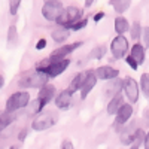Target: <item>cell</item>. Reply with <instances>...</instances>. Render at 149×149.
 Wrapping results in <instances>:
<instances>
[{"instance_id":"obj_8","label":"cell","mask_w":149,"mask_h":149,"mask_svg":"<svg viewBox=\"0 0 149 149\" xmlns=\"http://www.w3.org/2000/svg\"><path fill=\"white\" fill-rule=\"evenodd\" d=\"M63 3L60 0H46L42 6V15L46 21H51V22H55L58 19V17L61 15L63 12Z\"/></svg>"},{"instance_id":"obj_39","label":"cell","mask_w":149,"mask_h":149,"mask_svg":"<svg viewBox=\"0 0 149 149\" xmlns=\"http://www.w3.org/2000/svg\"><path fill=\"white\" fill-rule=\"evenodd\" d=\"M3 85H5V78L2 76V74H0V90L3 88Z\"/></svg>"},{"instance_id":"obj_37","label":"cell","mask_w":149,"mask_h":149,"mask_svg":"<svg viewBox=\"0 0 149 149\" xmlns=\"http://www.w3.org/2000/svg\"><path fill=\"white\" fill-rule=\"evenodd\" d=\"M143 146H145V149H149V130H148V133H146V136H145Z\"/></svg>"},{"instance_id":"obj_24","label":"cell","mask_w":149,"mask_h":149,"mask_svg":"<svg viewBox=\"0 0 149 149\" xmlns=\"http://www.w3.org/2000/svg\"><path fill=\"white\" fill-rule=\"evenodd\" d=\"M128 31H130V36H131L133 40L140 39V36H142V26H140V22L134 21L133 24H130V30Z\"/></svg>"},{"instance_id":"obj_4","label":"cell","mask_w":149,"mask_h":149,"mask_svg":"<svg viewBox=\"0 0 149 149\" xmlns=\"http://www.w3.org/2000/svg\"><path fill=\"white\" fill-rule=\"evenodd\" d=\"M84 18V10L76 8V6H67L63 9V12H61V15L58 17V19L55 21L58 26L61 27H67L70 30V27L73 26V24H76L79 19Z\"/></svg>"},{"instance_id":"obj_15","label":"cell","mask_w":149,"mask_h":149,"mask_svg":"<svg viewBox=\"0 0 149 149\" xmlns=\"http://www.w3.org/2000/svg\"><path fill=\"white\" fill-rule=\"evenodd\" d=\"M130 55H131L136 61H137L139 66H142L143 61H145V58H146V48H145L142 43L136 42V43L131 46V49H130Z\"/></svg>"},{"instance_id":"obj_36","label":"cell","mask_w":149,"mask_h":149,"mask_svg":"<svg viewBox=\"0 0 149 149\" xmlns=\"http://www.w3.org/2000/svg\"><path fill=\"white\" fill-rule=\"evenodd\" d=\"M104 15H106V14H104V12H102V10H100V12H97V14H95V15L93 17L94 22H98V21H102V19L104 18Z\"/></svg>"},{"instance_id":"obj_27","label":"cell","mask_w":149,"mask_h":149,"mask_svg":"<svg viewBox=\"0 0 149 149\" xmlns=\"http://www.w3.org/2000/svg\"><path fill=\"white\" fill-rule=\"evenodd\" d=\"M18 39V31H17V27L12 24V26H9L8 29V43L9 45H14Z\"/></svg>"},{"instance_id":"obj_11","label":"cell","mask_w":149,"mask_h":149,"mask_svg":"<svg viewBox=\"0 0 149 149\" xmlns=\"http://www.w3.org/2000/svg\"><path fill=\"white\" fill-rule=\"evenodd\" d=\"M84 45V42H72V43H67V45H63L60 46L58 49H55V51L49 55V58H54V60H61V58H67L72 52H74L78 48H81Z\"/></svg>"},{"instance_id":"obj_25","label":"cell","mask_w":149,"mask_h":149,"mask_svg":"<svg viewBox=\"0 0 149 149\" xmlns=\"http://www.w3.org/2000/svg\"><path fill=\"white\" fill-rule=\"evenodd\" d=\"M139 86H140L142 94H143L146 98H149V74H148V73H143L142 76H140V84H139Z\"/></svg>"},{"instance_id":"obj_20","label":"cell","mask_w":149,"mask_h":149,"mask_svg":"<svg viewBox=\"0 0 149 149\" xmlns=\"http://www.w3.org/2000/svg\"><path fill=\"white\" fill-rule=\"evenodd\" d=\"M15 116H14V112H8V110H2L0 112V133L5 131L12 122H14Z\"/></svg>"},{"instance_id":"obj_33","label":"cell","mask_w":149,"mask_h":149,"mask_svg":"<svg viewBox=\"0 0 149 149\" xmlns=\"http://www.w3.org/2000/svg\"><path fill=\"white\" fill-rule=\"evenodd\" d=\"M46 45H48L46 39H45V37H40V39L36 42V49H37V51H42V49L46 48Z\"/></svg>"},{"instance_id":"obj_14","label":"cell","mask_w":149,"mask_h":149,"mask_svg":"<svg viewBox=\"0 0 149 149\" xmlns=\"http://www.w3.org/2000/svg\"><path fill=\"white\" fill-rule=\"evenodd\" d=\"M94 73H95L97 79H100V81H112V79L118 78L119 70L115 67H110V66H100L94 70Z\"/></svg>"},{"instance_id":"obj_40","label":"cell","mask_w":149,"mask_h":149,"mask_svg":"<svg viewBox=\"0 0 149 149\" xmlns=\"http://www.w3.org/2000/svg\"><path fill=\"white\" fill-rule=\"evenodd\" d=\"M143 118H145L146 121H149V109H146V110H145V113H143Z\"/></svg>"},{"instance_id":"obj_35","label":"cell","mask_w":149,"mask_h":149,"mask_svg":"<svg viewBox=\"0 0 149 149\" xmlns=\"http://www.w3.org/2000/svg\"><path fill=\"white\" fill-rule=\"evenodd\" d=\"M27 134H29V130H27V128H22V130L18 133V140H19V142H24V140H26V137H27Z\"/></svg>"},{"instance_id":"obj_16","label":"cell","mask_w":149,"mask_h":149,"mask_svg":"<svg viewBox=\"0 0 149 149\" xmlns=\"http://www.w3.org/2000/svg\"><path fill=\"white\" fill-rule=\"evenodd\" d=\"M121 91H122V79H118V78L109 81V84L106 85V90H104V93L109 98L121 94Z\"/></svg>"},{"instance_id":"obj_17","label":"cell","mask_w":149,"mask_h":149,"mask_svg":"<svg viewBox=\"0 0 149 149\" xmlns=\"http://www.w3.org/2000/svg\"><path fill=\"white\" fill-rule=\"evenodd\" d=\"M51 37H52V40H54L55 43H64V42L69 39V37H70V30H69L67 27L58 26L57 29L52 30Z\"/></svg>"},{"instance_id":"obj_30","label":"cell","mask_w":149,"mask_h":149,"mask_svg":"<svg viewBox=\"0 0 149 149\" xmlns=\"http://www.w3.org/2000/svg\"><path fill=\"white\" fill-rule=\"evenodd\" d=\"M86 24H88V18H82V19H79L76 24H73V26L70 27V30H72V31H79V30H84V29L86 27Z\"/></svg>"},{"instance_id":"obj_18","label":"cell","mask_w":149,"mask_h":149,"mask_svg":"<svg viewBox=\"0 0 149 149\" xmlns=\"http://www.w3.org/2000/svg\"><path fill=\"white\" fill-rule=\"evenodd\" d=\"M124 103H125V102H124V95L118 94L115 97H112L110 100H109V103H107V107H106L107 109V113L109 115H115Z\"/></svg>"},{"instance_id":"obj_12","label":"cell","mask_w":149,"mask_h":149,"mask_svg":"<svg viewBox=\"0 0 149 149\" xmlns=\"http://www.w3.org/2000/svg\"><path fill=\"white\" fill-rule=\"evenodd\" d=\"M72 100H73V94L69 91V90H63L60 91L55 98H54V103H55V107L60 109V110H67L72 104Z\"/></svg>"},{"instance_id":"obj_22","label":"cell","mask_w":149,"mask_h":149,"mask_svg":"<svg viewBox=\"0 0 149 149\" xmlns=\"http://www.w3.org/2000/svg\"><path fill=\"white\" fill-rule=\"evenodd\" d=\"M84 81H85V72H82V73H78L76 76H74V78L72 79V82H70V85H69V88H67V90H69L72 94L78 93V91L81 90V86H82Z\"/></svg>"},{"instance_id":"obj_38","label":"cell","mask_w":149,"mask_h":149,"mask_svg":"<svg viewBox=\"0 0 149 149\" xmlns=\"http://www.w3.org/2000/svg\"><path fill=\"white\" fill-rule=\"evenodd\" d=\"M93 2H94V0H85V8H91Z\"/></svg>"},{"instance_id":"obj_21","label":"cell","mask_w":149,"mask_h":149,"mask_svg":"<svg viewBox=\"0 0 149 149\" xmlns=\"http://www.w3.org/2000/svg\"><path fill=\"white\" fill-rule=\"evenodd\" d=\"M109 3L113 6L115 12L116 14H124V12H127L131 6V0H109Z\"/></svg>"},{"instance_id":"obj_29","label":"cell","mask_w":149,"mask_h":149,"mask_svg":"<svg viewBox=\"0 0 149 149\" xmlns=\"http://www.w3.org/2000/svg\"><path fill=\"white\" fill-rule=\"evenodd\" d=\"M19 6H21V0H9V14L17 15Z\"/></svg>"},{"instance_id":"obj_1","label":"cell","mask_w":149,"mask_h":149,"mask_svg":"<svg viewBox=\"0 0 149 149\" xmlns=\"http://www.w3.org/2000/svg\"><path fill=\"white\" fill-rule=\"evenodd\" d=\"M70 66V60L69 58H61V60H54V58H43L40 61H37L34 70L45 73L49 79H55L60 76L61 73H64L67 67Z\"/></svg>"},{"instance_id":"obj_31","label":"cell","mask_w":149,"mask_h":149,"mask_svg":"<svg viewBox=\"0 0 149 149\" xmlns=\"http://www.w3.org/2000/svg\"><path fill=\"white\" fill-rule=\"evenodd\" d=\"M125 63H127V64L130 66V69H131V70H137V69H139V64H137V61H136V60H134V58H133V57H131L130 54H128V55L125 57Z\"/></svg>"},{"instance_id":"obj_34","label":"cell","mask_w":149,"mask_h":149,"mask_svg":"<svg viewBox=\"0 0 149 149\" xmlns=\"http://www.w3.org/2000/svg\"><path fill=\"white\" fill-rule=\"evenodd\" d=\"M61 149H74V146H73L70 139H64L63 142H61Z\"/></svg>"},{"instance_id":"obj_9","label":"cell","mask_w":149,"mask_h":149,"mask_svg":"<svg viewBox=\"0 0 149 149\" xmlns=\"http://www.w3.org/2000/svg\"><path fill=\"white\" fill-rule=\"evenodd\" d=\"M133 104L131 103H124L121 107H119V110L115 113V124H113V128L116 130V131H119L121 133V130L124 128V125L131 119V116H133Z\"/></svg>"},{"instance_id":"obj_2","label":"cell","mask_w":149,"mask_h":149,"mask_svg":"<svg viewBox=\"0 0 149 149\" xmlns=\"http://www.w3.org/2000/svg\"><path fill=\"white\" fill-rule=\"evenodd\" d=\"M48 81H49V78L45 73L34 70V72L24 73L18 81V85L22 86V88H39L40 90L42 86H45L48 84Z\"/></svg>"},{"instance_id":"obj_23","label":"cell","mask_w":149,"mask_h":149,"mask_svg":"<svg viewBox=\"0 0 149 149\" xmlns=\"http://www.w3.org/2000/svg\"><path fill=\"white\" fill-rule=\"evenodd\" d=\"M104 55H106V46L104 45H98L88 54V58L90 60H102Z\"/></svg>"},{"instance_id":"obj_41","label":"cell","mask_w":149,"mask_h":149,"mask_svg":"<svg viewBox=\"0 0 149 149\" xmlns=\"http://www.w3.org/2000/svg\"><path fill=\"white\" fill-rule=\"evenodd\" d=\"M9 149H19V145H12Z\"/></svg>"},{"instance_id":"obj_32","label":"cell","mask_w":149,"mask_h":149,"mask_svg":"<svg viewBox=\"0 0 149 149\" xmlns=\"http://www.w3.org/2000/svg\"><path fill=\"white\" fill-rule=\"evenodd\" d=\"M142 34H143V42H145V48H149V27H145L142 30Z\"/></svg>"},{"instance_id":"obj_19","label":"cell","mask_w":149,"mask_h":149,"mask_svg":"<svg viewBox=\"0 0 149 149\" xmlns=\"http://www.w3.org/2000/svg\"><path fill=\"white\" fill-rule=\"evenodd\" d=\"M128 30H130V22H128V19H127L125 17H122V15L116 17V18H115V31H116V34L124 36Z\"/></svg>"},{"instance_id":"obj_3","label":"cell","mask_w":149,"mask_h":149,"mask_svg":"<svg viewBox=\"0 0 149 149\" xmlns=\"http://www.w3.org/2000/svg\"><path fill=\"white\" fill-rule=\"evenodd\" d=\"M58 121V112L55 110H48V112H40L37 115L33 122H31V128L34 131H45L54 127Z\"/></svg>"},{"instance_id":"obj_10","label":"cell","mask_w":149,"mask_h":149,"mask_svg":"<svg viewBox=\"0 0 149 149\" xmlns=\"http://www.w3.org/2000/svg\"><path fill=\"white\" fill-rule=\"evenodd\" d=\"M97 81H98V79H97V76H95L94 70H86V72H85V81H84L81 90H79V93H81V100H85L86 95H88V94L94 90V86L97 85Z\"/></svg>"},{"instance_id":"obj_13","label":"cell","mask_w":149,"mask_h":149,"mask_svg":"<svg viewBox=\"0 0 149 149\" xmlns=\"http://www.w3.org/2000/svg\"><path fill=\"white\" fill-rule=\"evenodd\" d=\"M55 95H57V88L54 85H51V84H46L45 86H42V88L39 90V95H37V98H39L42 106L45 107L48 103H51L54 100Z\"/></svg>"},{"instance_id":"obj_6","label":"cell","mask_w":149,"mask_h":149,"mask_svg":"<svg viewBox=\"0 0 149 149\" xmlns=\"http://www.w3.org/2000/svg\"><path fill=\"white\" fill-rule=\"evenodd\" d=\"M128 51H130V43H128V39L125 36H121V34H116L113 39L110 42V54L115 60H121V58H125L128 55Z\"/></svg>"},{"instance_id":"obj_28","label":"cell","mask_w":149,"mask_h":149,"mask_svg":"<svg viewBox=\"0 0 149 149\" xmlns=\"http://www.w3.org/2000/svg\"><path fill=\"white\" fill-rule=\"evenodd\" d=\"M30 112L33 115H39L40 112H43V106H42L39 98H34V100L30 103Z\"/></svg>"},{"instance_id":"obj_26","label":"cell","mask_w":149,"mask_h":149,"mask_svg":"<svg viewBox=\"0 0 149 149\" xmlns=\"http://www.w3.org/2000/svg\"><path fill=\"white\" fill-rule=\"evenodd\" d=\"M145 136H146L145 130H142V128L137 127V128H136V131H134V142H133V145L139 148L143 143V140H145Z\"/></svg>"},{"instance_id":"obj_7","label":"cell","mask_w":149,"mask_h":149,"mask_svg":"<svg viewBox=\"0 0 149 149\" xmlns=\"http://www.w3.org/2000/svg\"><path fill=\"white\" fill-rule=\"evenodd\" d=\"M30 104V94L27 91H17L6 100V109L8 112H17L19 109H24Z\"/></svg>"},{"instance_id":"obj_5","label":"cell","mask_w":149,"mask_h":149,"mask_svg":"<svg viewBox=\"0 0 149 149\" xmlns=\"http://www.w3.org/2000/svg\"><path fill=\"white\" fill-rule=\"evenodd\" d=\"M122 93L124 97L127 98V102L131 104H136L139 102V95H140V86L133 76H125L122 79Z\"/></svg>"},{"instance_id":"obj_42","label":"cell","mask_w":149,"mask_h":149,"mask_svg":"<svg viewBox=\"0 0 149 149\" xmlns=\"http://www.w3.org/2000/svg\"><path fill=\"white\" fill-rule=\"evenodd\" d=\"M130 149H139V148H137V146H134V145H131V146H130Z\"/></svg>"}]
</instances>
